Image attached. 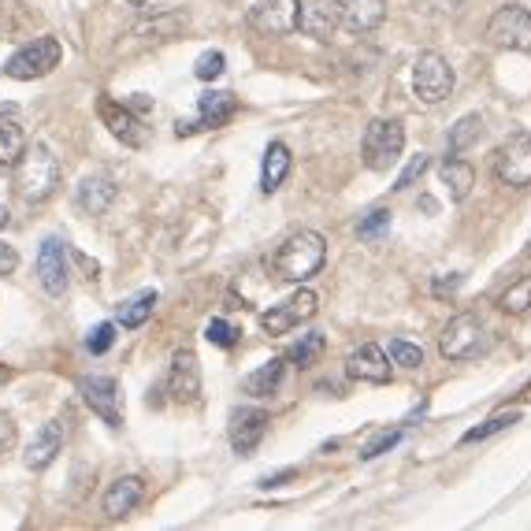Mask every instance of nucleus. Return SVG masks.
Returning <instances> with one entry per match:
<instances>
[{"mask_svg": "<svg viewBox=\"0 0 531 531\" xmlns=\"http://www.w3.org/2000/svg\"><path fill=\"white\" fill-rule=\"evenodd\" d=\"M38 279L45 294L60 298L71 283V268H67V242L64 238H45L38 249Z\"/></svg>", "mask_w": 531, "mask_h": 531, "instance_id": "nucleus-14", "label": "nucleus"}, {"mask_svg": "<svg viewBox=\"0 0 531 531\" xmlns=\"http://www.w3.org/2000/svg\"><path fill=\"white\" fill-rule=\"evenodd\" d=\"M119 197V186L116 179L108 175V171H97V175H86V179L78 182V208L86 212V216H104L108 208H112V201Z\"/></svg>", "mask_w": 531, "mask_h": 531, "instance_id": "nucleus-19", "label": "nucleus"}, {"mask_svg": "<svg viewBox=\"0 0 531 531\" xmlns=\"http://www.w3.org/2000/svg\"><path fill=\"white\" fill-rule=\"evenodd\" d=\"M227 4H234V0H227Z\"/></svg>", "mask_w": 531, "mask_h": 531, "instance_id": "nucleus-46", "label": "nucleus"}, {"mask_svg": "<svg viewBox=\"0 0 531 531\" xmlns=\"http://www.w3.org/2000/svg\"><path fill=\"white\" fill-rule=\"evenodd\" d=\"M316 312H320V298L312 294L309 286H301L298 294H290V298L272 305L268 312H260V327H264L268 335H286V331H294L298 324L312 320Z\"/></svg>", "mask_w": 531, "mask_h": 531, "instance_id": "nucleus-10", "label": "nucleus"}, {"mask_svg": "<svg viewBox=\"0 0 531 531\" xmlns=\"http://www.w3.org/2000/svg\"><path fill=\"white\" fill-rule=\"evenodd\" d=\"M15 268H19V253H15V246L0 242V275H12Z\"/></svg>", "mask_w": 531, "mask_h": 531, "instance_id": "nucleus-40", "label": "nucleus"}, {"mask_svg": "<svg viewBox=\"0 0 531 531\" xmlns=\"http://www.w3.org/2000/svg\"><path fill=\"white\" fill-rule=\"evenodd\" d=\"M405 149L402 119H372L361 138V160L368 171H390Z\"/></svg>", "mask_w": 531, "mask_h": 531, "instance_id": "nucleus-3", "label": "nucleus"}, {"mask_svg": "<svg viewBox=\"0 0 531 531\" xmlns=\"http://www.w3.org/2000/svg\"><path fill=\"white\" fill-rule=\"evenodd\" d=\"M8 223H12V212H8V208H0V231H8Z\"/></svg>", "mask_w": 531, "mask_h": 531, "instance_id": "nucleus-42", "label": "nucleus"}, {"mask_svg": "<svg viewBox=\"0 0 531 531\" xmlns=\"http://www.w3.org/2000/svg\"><path fill=\"white\" fill-rule=\"evenodd\" d=\"M498 309L506 316H524L531 309V275H520L517 283H509L498 298Z\"/></svg>", "mask_w": 531, "mask_h": 531, "instance_id": "nucleus-28", "label": "nucleus"}, {"mask_svg": "<svg viewBox=\"0 0 531 531\" xmlns=\"http://www.w3.org/2000/svg\"><path fill=\"white\" fill-rule=\"evenodd\" d=\"M153 309H156V290H142V294L127 298L123 305H116V324L127 327V331H138V327L149 324Z\"/></svg>", "mask_w": 531, "mask_h": 531, "instance_id": "nucleus-25", "label": "nucleus"}, {"mask_svg": "<svg viewBox=\"0 0 531 531\" xmlns=\"http://www.w3.org/2000/svg\"><path fill=\"white\" fill-rule=\"evenodd\" d=\"M78 394H82V402L93 409V416H101L108 428H119V424H123L119 383L112 376H86L82 383H78Z\"/></svg>", "mask_w": 531, "mask_h": 531, "instance_id": "nucleus-13", "label": "nucleus"}, {"mask_svg": "<svg viewBox=\"0 0 531 531\" xmlns=\"http://www.w3.org/2000/svg\"><path fill=\"white\" fill-rule=\"evenodd\" d=\"M487 41L494 49H509V52H531V12L520 4H506L487 19Z\"/></svg>", "mask_w": 531, "mask_h": 531, "instance_id": "nucleus-7", "label": "nucleus"}, {"mask_svg": "<svg viewBox=\"0 0 531 531\" xmlns=\"http://www.w3.org/2000/svg\"><path fill=\"white\" fill-rule=\"evenodd\" d=\"M64 60V45L56 38H34L30 45L15 52L12 60L4 64V75L8 78H19V82H34V78H45L52 75L56 67Z\"/></svg>", "mask_w": 531, "mask_h": 531, "instance_id": "nucleus-6", "label": "nucleus"}, {"mask_svg": "<svg viewBox=\"0 0 531 531\" xmlns=\"http://www.w3.org/2000/svg\"><path fill=\"white\" fill-rule=\"evenodd\" d=\"M234 116H238V97H234L231 90H208L197 97V119L194 123H179L175 134H179V138H190L197 130L227 127Z\"/></svg>", "mask_w": 531, "mask_h": 531, "instance_id": "nucleus-11", "label": "nucleus"}, {"mask_svg": "<svg viewBox=\"0 0 531 531\" xmlns=\"http://www.w3.org/2000/svg\"><path fill=\"white\" fill-rule=\"evenodd\" d=\"M301 30H305V34H312V38H320V41L331 38V34L338 30V19H335V8H331V0L305 8V12H301Z\"/></svg>", "mask_w": 531, "mask_h": 531, "instance_id": "nucleus-26", "label": "nucleus"}, {"mask_svg": "<svg viewBox=\"0 0 531 531\" xmlns=\"http://www.w3.org/2000/svg\"><path fill=\"white\" fill-rule=\"evenodd\" d=\"M168 394L179 405L201 402V364H197L194 350H175L168 372Z\"/></svg>", "mask_w": 531, "mask_h": 531, "instance_id": "nucleus-16", "label": "nucleus"}, {"mask_svg": "<svg viewBox=\"0 0 531 531\" xmlns=\"http://www.w3.org/2000/svg\"><path fill=\"white\" fill-rule=\"evenodd\" d=\"M60 450H64V428H60L56 420H49V424H41L34 442L26 446V468H34V472L49 468Z\"/></svg>", "mask_w": 531, "mask_h": 531, "instance_id": "nucleus-21", "label": "nucleus"}, {"mask_svg": "<svg viewBox=\"0 0 531 531\" xmlns=\"http://www.w3.org/2000/svg\"><path fill=\"white\" fill-rule=\"evenodd\" d=\"M26 149V134L12 116L0 119V168H15V160Z\"/></svg>", "mask_w": 531, "mask_h": 531, "instance_id": "nucleus-27", "label": "nucleus"}, {"mask_svg": "<svg viewBox=\"0 0 531 531\" xmlns=\"http://www.w3.org/2000/svg\"><path fill=\"white\" fill-rule=\"evenodd\" d=\"M428 156L424 153H416L413 160H409V168L402 171V175H398V182H394V194H402V190H409V186H413L416 179H420V175H424V171H428Z\"/></svg>", "mask_w": 531, "mask_h": 531, "instance_id": "nucleus-36", "label": "nucleus"}, {"mask_svg": "<svg viewBox=\"0 0 531 531\" xmlns=\"http://www.w3.org/2000/svg\"><path fill=\"white\" fill-rule=\"evenodd\" d=\"M324 350H327V338L320 335V331H309V335H301L298 342L286 350V361H294V364H301V368H305V364H312Z\"/></svg>", "mask_w": 531, "mask_h": 531, "instance_id": "nucleus-30", "label": "nucleus"}, {"mask_svg": "<svg viewBox=\"0 0 531 531\" xmlns=\"http://www.w3.org/2000/svg\"><path fill=\"white\" fill-rule=\"evenodd\" d=\"M15 439H19V428H15L12 413L0 409V454H8V450L15 446Z\"/></svg>", "mask_w": 531, "mask_h": 531, "instance_id": "nucleus-39", "label": "nucleus"}, {"mask_svg": "<svg viewBox=\"0 0 531 531\" xmlns=\"http://www.w3.org/2000/svg\"><path fill=\"white\" fill-rule=\"evenodd\" d=\"M346 376L357 379V383L383 387V383H390V357L379 350L376 342H364L346 357Z\"/></svg>", "mask_w": 531, "mask_h": 531, "instance_id": "nucleus-18", "label": "nucleus"}, {"mask_svg": "<svg viewBox=\"0 0 531 531\" xmlns=\"http://www.w3.org/2000/svg\"><path fill=\"white\" fill-rule=\"evenodd\" d=\"M439 179H442V186L450 190V201H465V197L472 194V186H476V171H472V164H465V160L446 156L439 164Z\"/></svg>", "mask_w": 531, "mask_h": 531, "instance_id": "nucleus-23", "label": "nucleus"}, {"mask_svg": "<svg viewBox=\"0 0 531 531\" xmlns=\"http://www.w3.org/2000/svg\"><path fill=\"white\" fill-rule=\"evenodd\" d=\"M301 12V0H257L246 19L260 38H286L301 30Z\"/></svg>", "mask_w": 531, "mask_h": 531, "instance_id": "nucleus-8", "label": "nucleus"}, {"mask_svg": "<svg viewBox=\"0 0 531 531\" xmlns=\"http://www.w3.org/2000/svg\"><path fill=\"white\" fill-rule=\"evenodd\" d=\"M97 112H101L104 127L112 130V138H119V142L130 145V149H142V145H145V127H142V119L134 116L127 104H119V101H112L108 93H101Z\"/></svg>", "mask_w": 531, "mask_h": 531, "instance_id": "nucleus-17", "label": "nucleus"}, {"mask_svg": "<svg viewBox=\"0 0 531 531\" xmlns=\"http://www.w3.org/2000/svg\"><path fill=\"white\" fill-rule=\"evenodd\" d=\"M520 420V413L513 409V413H494L487 424H480V428H472L465 435V442H483V439H491V435H498V431H506V428H513Z\"/></svg>", "mask_w": 531, "mask_h": 531, "instance_id": "nucleus-31", "label": "nucleus"}, {"mask_svg": "<svg viewBox=\"0 0 531 531\" xmlns=\"http://www.w3.org/2000/svg\"><path fill=\"white\" fill-rule=\"evenodd\" d=\"M327 260V238L320 231H309V227H301V231H290L272 249V257H268V272L279 279V283H305L312 275L324 268Z\"/></svg>", "mask_w": 531, "mask_h": 531, "instance_id": "nucleus-1", "label": "nucleus"}, {"mask_svg": "<svg viewBox=\"0 0 531 531\" xmlns=\"http://www.w3.org/2000/svg\"><path fill=\"white\" fill-rule=\"evenodd\" d=\"M457 286H461V275H450V279H435V298L457 294Z\"/></svg>", "mask_w": 531, "mask_h": 531, "instance_id": "nucleus-41", "label": "nucleus"}, {"mask_svg": "<svg viewBox=\"0 0 531 531\" xmlns=\"http://www.w3.org/2000/svg\"><path fill=\"white\" fill-rule=\"evenodd\" d=\"M283 376H286V357H272L268 364H260L257 372H249L242 379V390L253 394V398H272L275 390H279V383H283Z\"/></svg>", "mask_w": 531, "mask_h": 531, "instance_id": "nucleus-24", "label": "nucleus"}, {"mask_svg": "<svg viewBox=\"0 0 531 531\" xmlns=\"http://www.w3.org/2000/svg\"><path fill=\"white\" fill-rule=\"evenodd\" d=\"M205 338L212 346H220V350H231L234 342H238V331H234L227 320H212V324L205 327Z\"/></svg>", "mask_w": 531, "mask_h": 531, "instance_id": "nucleus-35", "label": "nucleus"}, {"mask_svg": "<svg viewBox=\"0 0 531 531\" xmlns=\"http://www.w3.org/2000/svg\"><path fill=\"white\" fill-rule=\"evenodd\" d=\"M528 257H531V242H528Z\"/></svg>", "mask_w": 531, "mask_h": 531, "instance_id": "nucleus-45", "label": "nucleus"}, {"mask_svg": "<svg viewBox=\"0 0 531 531\" xmlns=\"http://www.w3.org/2000/svg\"><path fill=\"white\" fill-rule=\"evenodd\" d=\"M331 8L346 34H372L387 19V0H331Z\"/></svg>", "mask_w": 531, "mask_h": 531, "instance_id": "nucleus-15", "label": "nucleus"}, {"mask_svg": "<svg viewBox=\"0 0 531 531\" xmlns=\"http://www.w3.org/2000/svg\"><path fill=\"white\" fill-rule=\"evenodd\" d=\"M390 361L402 364V368H420L424 364V350L405 342V338H390Z\"/></svg>", "mask_w": 531, "mask_h": 531, "instance_id": "nucleus-32", "label": "nucleus"}, {"mask_svg": "<svg viewBox=\"0 0 531 531\" xmlns=\"http://www.w3.org/2000/svg\"><path fill=\"white\" fill-rule=\"evenodd\" d=\"M4 379H8V368H0V383H4Z\"/></svg>", "mask_w": 531, "mask_h": 531, "instance_id": "nucleus-43", "label": "nucleus"}, {"mask_svg": "<svg viewBox=\"0 0 531 531\" xmlns=\"http://www.w3.org/2000/svg\"><path fill=\"white\" fill-rule=\"evenodd\" d=\"M387 227H390V212H387V208H376V212H368V216L357 223V234H361L364 242H376V238L387 231Z\"/></svg>", "mask_w": 531, "mask_h": 531, "instance_id": "nucleus-33", "label": "nucleus"}, {"mask_svg": "<svg viewBox=\"0 0 531 531\" xmlns=\"http://www.w3.org/2000/svg\"><path fill=\"white\" fill-rule=\"evenodd\" d=\"M494 175L502 186H531V134H513L494 149Z\"/></svg>", "mask_w": 531, "mask_h": 531, "instance_id": "nucleus-9", "label": "nucleus"}, {"mask_svg": "<svg viewBox=\"0 0 531 531\" xmlns=\"http://www.w3.org/2000/svg\"><path fill=\"white\" fill-rule=\"evenodd\" d=\"M223 67H227L223 52H201V56H197L194 75L201 78V82H212V78H220V75H223Z\"/></svg>", "mask_w": 531, "mask_h": 531, "instance_id": "nucleus-34", "label": "nucleus"}, {"mask_svg": "<svg viewBox=\"0 0 531 531\" xmlns=\"http://www.w3.org/2000/svg\"><path fill=\"white\" fill-rule=\"evenodd\" d=\"M15 197L26 205H45L56 186H60V164L49 145H26L23 156L15 160Z\"/></svg>", "mask_w": 531, "mask_h": 531, "instance_id": "nucleus-2", "label": "nucleus"}, {"mask_svg": "<svg viewBox=\"0 0 531 531\" xmlns=\"http://www.w3.org/2000/svg\"><path fill=\"white\" fill-rule=\"evenodd\" d=\"M268 424H272V416L264 413V409H234L231 413V424H227V439H231V450L238 457H249L253 450L260 446V439L268 435Z\"/></svg>", "mask_w": 531, "mask_h": 531, "instance_id": "nucleus-12", "label": "nucleus"}, {"mask_svg": "<svg viewBox=\"0 0 531 531\" xmlns=\"http://www.w3.org/2000/svg\"><path fill=\"white\" fill-rule=\"evenodd\" d=\"M112 342H116V324H97L86 338V350L90 353H108L112 350Z\"/></svg>", "mask_w": 531, "mask_h": 531, "instance_id": "nucleus-37", "label": "nucleus"}, {"mask_svg": "<svg viewBox=\"0 0 531 531\" xmlns=\"http://www.w3.org/2000/svg\"><path fill=\"white\" fill-rule=\"evenodd\" d=\"M130 4H149V0H130Z\"/></svg>", "mask_w": 531, "mask_h": 531, "instance_id": "nucleus-44", "label": "nucleus"}, {"mask_svg": "<svg viewBox=\"0 0 531 531\" xmlns=\"http://www.w3.org/2000/svg\"><path fill=\"white\" fill-rule=\"evenodd\" d=\"M290 164H294V156H290V149H286L283 142L268 145V149H264V164H260V190H264V194H275L286 182V175H290Z\"/></svg>", "mask_w": 531, "mask_h": 531, "instance_id": "nucleus-22", "label": "nucleus"}, {"mask_svg": "<svg viewBox=\"0 0 531 531\" xmlns=\"http://www.w3.org/2000/svg\"><path fill=\"white\" fill-rule=\"evenodd\" d=\"M491 350V335L476 316H454L450 324L442 327L439 335V353L446 361H476Z\"/></svg>", "mask_w": 531, "mask_h": 531, "instance_id": "nucleus-4", "label": "nucleus"}, {"mask_svg": "<svg viewBox=\"0 0 531 531\" xmlns=\"http://www.w3.org/2000/svg\"><path fill=\"white\" fill-rule=\"evenodd\" d=\"M457 86V75L450 60L439 56V52H420L413 64V93L416 101L424 104H442Z\"/></svg>", "mask_w": 531, "mask_h": 531, "instance_id": "nucleus-5", "label": "nucleus"}, {"mask_svg": "<svg viewBox=\"0 0 531 531\" xmlns=\"http://www.w3.org/2000/svg\"><path fill=\"white\" fill-rule=\"evenodd\" d=\"M142 498H145V483L138 480V476H119V480L104 491V502H101L104 517L108 520L130 517L134 509L142 506Z\"/></svg>", "mask_w": 531, "mask_h": 531, "instance_id": "nucleus-20", "label": "nucleus"}, {"mask_svg": "<svg viewBox=\"0 0 531 531\" xmlns=\"http://www.w3.org/2000/svg\"><path fill=\"white\" fill-rule=\"evenodd\" d=\"M398 439H402V431H398V428H394V431H379L376 439H372V442H368V446L361 450V457H364V461H372V457L387 454L390 446H398Z\"/></svg>", "mask_w": 531, "mask_h": 531, "instance_id": "nucleus-38", "label": "nucleus"}, {"mask_svg": "<svg viewBox=\"0 0 531 531\" xmlns=\"http://www.w3.org/2000/svg\"><path fill=\"white\" fill-rule=\"evenodd\" d=\"M480 134H483V119L480 116H461L457 119V127H450V138H446L450 156L465 153L472 142H480Z\"/></svg>", "mask_w": 531, "mask_h": 531, "instance_id": "nucleus-29", "label": "nucleus"}]
</instances>
